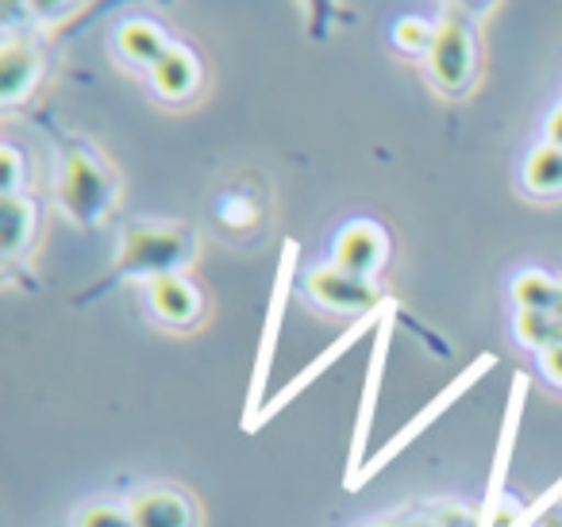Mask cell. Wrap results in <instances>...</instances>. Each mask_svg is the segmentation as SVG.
<instances>
[{"mask_svg": "<svg viewBox=\"0 0 562 527\" xmlns=\"http://www.w3.org/2000/svg\"><path fill=\"white\" fill-rule=\"evenodd\" d=\"M78 527H135L132 512L116 508V504H93L78 516Z\"/></svg>", "mask_w": 562, "mask_h": 527, "instance_id": "20", "label": "cell"}, {"mask_svg": "<svg viewBox=\"0 0 562 527\" xmlns=\"http://www.w3.org/2000/svg\"><path fill=\"white\" fill-rule=\"evenodd\" d=\"M305 293L328 312H362V316H370V312H378L385 304V296L374 289V281L355 278V273L339 270V266H324V270L308 273Z\"/></svg>", "mask_w": 562, "mask_h": 527, "instance_id": "4", "label": "cell"}, {"mask_svg": "<svg viewBox=\"0 0 562 527\" xmlns=\"http://www.w3.org/2000/svg\"><path fill=\"white\" fill-rule=\"evenodd\" d=\"M393 40H397L405 51H413V55H424V51H431L436 32H431V24H424V20H401Z\"/></svg>", "mask_w": 562, "mask_h": 527, "instance_id": "19", "label": "cell"}, {"mask_svg": "<svg viewBox=\"0 0 562 527\" xmlns=\"http://www.w3.org/2000/svg\"><path fill=\"white\" fill-rule=\"evenodd\" d=\"M524 389L528 381L516 378L513 381V404H508V419H505V435H501V455H497V470L490 478V496H485V508H482V524L477 527H493V508H497V496H501V481H505V470H508V450H513V439H516V416H520V401H524Z\"/></svg>", "mask_w": 562, "mask_h": 527, "instance_id": "15", "label": "cell"}, {"mask_svg": "<svg viewBox=\"0 0 562 527\" xmlns=\"http://www.w3.org/2000/svg\"><path fill=\"white\" fill-rule=\"evenodd\" d=\"M405 527H436V524H428V519H413V524H405Z\"/></svg>", "mask_w": 562, "mask_h": 527, "instance_id": "26", "label": "cell"}, {"mask_svg": "<svg viewBox=\"0 0 562 527\" xmlns=\"http://www.w3.org/2000/svg\"><path fill=\"white\" fill-rule=\"evenodd\" d=\"M513 296H516V304H520V312H551L554 316L559 285H554L547 273H524V278H516Z\"/></svg>", "mask_w": 562, "mask_h": 527, "instance_id": "17", "label": "cell"}, {"mask_svg": "<svg viewBox=\"0 0 562 527\" xmlns=\"http://www.w3.org/2000/svg\"><path fill=\"white\" fill-rule=\"evenodd\" d=\"M378 527H393V524H378Z\"/></svg>", "mask_w": 562, "mask_h": 527, "instance_id": "27", "label": "cell"}, {"mask_svg": "<svg viewBox=\"0 0 562 527\" xmlns=\"http://www.w3.org/2000/svg\"><path fill=\"white\" fill-rule=\"evenodd\" d=\"M385 258V232L370 220H355L336 239V266L355 278H370Z\"/></svg>", "mask_w": 562, "mask_h": 527, "instance_id": "6", "label": "cell"}, {"mask_svg": "<svg viewBox=\"0 0 562 527\" xmlns=\"http://www.w3.org/2000/svg\"><path fill=\"white\" fill-rule=\"evenodd\" d=\"M516 335H520V343H528V347L547 350L554 335V316L551 312H520V316H516Z\"/></svg>", "mask_w": 562, "mask_h": 527, "instance_id": "18", "label": "cell"}, {"mask_svg": "<svg viewBox=\"0 0 562 527\" xmlns=\"http://www.w3.org/2000/svg\"><path fill=\"white\" fill-rule=\"evenodd\" d=\"M543 527H562V512H547V516H543Z\"/></svg>", "mask_w": 562, "mask_h": 527, "instance_id": "24", "label": "cell"}, {"mask_svg": "<svg viewBox=\"0 0 562 527\" xmlns=\"http://www.w3.org/2000/svg\"><path fill=\"white\" fill-rule=\"evenodd\" d=\"M150 309L166 319V324H189L201 312V296L181 273H166V278L150 281Z\"/></svg>", "mask_w": 562, "mask_h": 527, "instance_id": "11", "label": "cell"}, {"mask_svg": "<svg viewBox=\"0 0 562 527\" xmlns=\"http://www.w3.org/2000/svg\"><path fill=\"white\" fill-rule=\"evenodd\" d=\"M554 319H562V285H559V301H554Z\"/></svg>", "mask_w": 562, "mask_h": 527, "instance_id": "25", "label": "cell"}, {"mask_svg": "<svg viewBox=\"0 0 562 527\" xmlns=\"http://www.w3.org/2000/svg\"><path fill=\"white\" fill-rule=\"evenodd\" d=\"M40 78V55L24 43H4L0 51V101H20Z\"/></svg>", "mask_w": 562, "mask_h": 527, "instance_id": "12", "label": "cell"}, {"mask_svg": "<svg viewBox=\"0 0 562 527\" xmlns=\"http://www.w3.org/2000/svg\"><path fill=\"white\" fill-rule=\"evenodd\" d=\"M58 201H63V209L70 212L78 224H97L112 201V173L81 147L66 150Z\"/></svg>", "mask_w": 562, "mask_h": 527, "instance_id": "2", "label": "cell"}, {"mask_svg": "<svg viewBox=\"0 0 562 527\" xmlns=\"http://www.w3.org/2000/svg\"><path fill=\"white\" fill-rule=\"evenodd\" d=\"M428 66H431V78H436L439 89H447V93L467 89L470 74H474V35H470V24H467V16H462V9H454V4L436 24Z\"/></svg>", "mask_w": 562, "mask_h": 527, "instance_id": "3", "label": "cell"}, {"mask_svg": "<svg viewBox=\"0 0 562 527\" xmlns=\"http://www.w3.org/2000/svg\"><path fill=\"white\" fill-rule=\"evenodd\" d=\"M193 255V232L178 224H132L116 255V273L166 278Z\"/></svg>", "mask_w": 562, "mask_h": 527, "instance_id": "1", "label": "cell"}, {"mask_svg": "<svg viewBox=\"0 0 562 527\" xmlns=\"http://www.w3.org/2000/svg\"><path fill=\"white\" fill-rule=\"evenodd\" d=\"M524 186L539 197L559 193L562 189V147H554V143L539 147L536 155L528 158V166H524Z\"/></svg>", "mask_w": 562, "mask_h": 527, "instance_id": "16", "label": "cell"}, {"mask_svg": "<svg viewBox=\"0 0 562 527\" xmlns=\"http://www.w3.org/2000/svg\"><path fill=\"white\" fill-rule=\"evenodd\" d=\"M385 350H390V319L378 327V347L374 358H370V373H367V389H362V404H359V424H355V442H351V478H347V489L359 481V473L367 470L362 458H367V435H370V419H374L378 408V385H382L385 373Z\"/></svg>", "mask_w": 562, "mask_h": 527, "instance_id": "7", "label": "cell"}, {"mask_svg": "<svg viewBox=\"0 0 562 527\" xmlns=\"http://www.w3.org/2000/svg\"><path fill=\"white\" fill-rule=\"evenodd\" d=\"M20 186V155L16 147H4L0 150V189H4V197L16 193Z\"/></svg>", "mask_w": 562, "mask_h": 527, "instance_id": "21", "label": "cell"}, {"mask_svg": "<svg viewBox=\"0 0 562 527\" xmlns=\"http://www.w3.org/2000/svg\"><path fill=\"white\" fill-rule=\"evenodd\" d=\"M35 227V209L20 193H0V250L4 255H16L27 239H32Z\"/></svg>", "mask_w": 562, "mask_h": 527, "instance_id": "14", "label": "cell"}, {"mask_svg": "<svg viewBox=\"0 0 562 527\" xmlns=\"http://www.w3.org/2000/svg\"><path fill=\"white\" fill-rule=\"evenodd\" d=\"M485 366H490V358H485V355H482V358H477V362H474V366H470V370H467V373H462V378H454V381H451V385H447V389H443V393H439V396H436V401H431V404H428V408H420V412H416V416H413V424H408V427H401V431H397V435H393V439H390V442H385V447H382V450H378V455H374V458H370V462H367V470H362V473H359V481H355V485H351V489H359V485H362V478H370V473H378V470H382V466H385V462H393V458H397V450H401V447H408V442H413V439H416V435H420V431H424V427H428V424H431V419H436V416H439V412H443V408H447V404H451V401H454V396H459V393H467V389H470V385H474V381H477V378H482V373H485Z\"/></svg>", "mask_w": 562, "mask_h": 527, "instance_id": "5", "label": "cell"}, {"mask_svg": "<svg viewBox=\"0 0 562 527\" xmlns=\"http://www.w3.org/2000/svg\"><path fill=\"white\" fill-rule=\"evenodd\" d=\"M385 312H390V304H382V309H378V312H370V316H362V319H359V324H355V327H351V332H347V335H344V339H339V343H331V347H328V350H324V355H321V358H316V362H313V366H308V370H301V373H297V378H293V381H290V385L281 389V393H278V396H273V401H270V404H266V408H262V416H258V424H262V419H266V416H273V412H278V408H285V404H290V401H293V396H297V393H301V389H305V385H308V381H316V378H321V373H324V370H328V366H331V362H336V358H339V355H344V350H347V347H351V343H359V339H362V332H367V327H374V324H378V316H385ZM258 424H255V427H258Z\"/></svg>", "mask_w": 562, "mask_h": 527, "instance_id": "9", "label": "cell"}, {"mask_svg": "<svg viewBox=\"0 0 562 527\" xmlns=\"http://www.w3.org/2000/svg\"><path fill=\"white\" fill-rule=\"evenodd\" d=\"M543 373L554 381V385H562V343H554V347L543 350Z\"/></svg>", "mask_w": 562, "mask_h": 527, "instance_id": "22", "label": "cell"}, {"mask_svg": "<svg viewBox=\"0 0 562 527\" xmlns=\"http://www.w3.org/2000/svg\"><path fill=\"white\" fill-rule=\"evenodd\" d=\"M196 81H201V70H196V58L189 55L186 47H170L150 66V86H155V93L166 97V101H186V97H193Z\"/></svg>", "mask_w": 562, "mask_h": 527, "instance_id": "10", "label": "cell"}, {"mask_svg": "<svg viewBox=\"0 0 562 527\" xmlns=\"http://www.w3.org/2000/svg\"><path fill=\"white\" fill-rule=\"evenodd\" d=\"M120 51H124L127 63H139V66H155L158 58L166 55V35L158 24H150V20H127L124 27H120L116 35Z\"/></svg>", "mask_w": 562, "mask_h": 527, "instance_id": "13", "label": "cell"}, {"mask_svg": "<svg viewBox=\"0 0 562 527\" xmlns=\"http://www.w3.org/2000/svg\"><path fill=\"white\" fill-rule=\"evenodd\" d=\"M127 512H132L135 527H193L196 519L189 496L173 493V489H147L127 504Z\"/></svg>", "mask_w": 562, "mask_h": 527, "instance_id": "8", "label": "cell"}, {"mask_svg": "<svg viewBox=\"0 0 562 527\" xmlns=\"http://www.w3.org/2000/svg\"><path fill=\"white\" fill-rule=\"evenodd\" d=\"M547 139H551L554 147H562V104L554 109V116L547 120Z\"/></svg>", "mask_w": 562, "mask_h": 527, "instance_id": "23", "label": "cell"}]
</instances>
